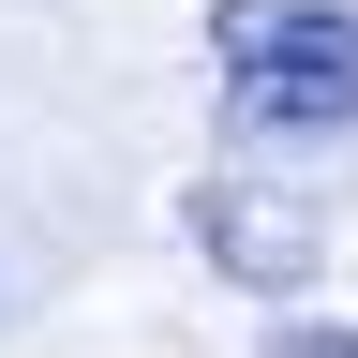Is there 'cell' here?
Wrapping results in <instances>:
<instances>
[{"mask_svg":"<svg viewBox=\"0 0 358 358\" xmlns=\"http://www.w3.org/2000/svg\"><path fill=\"white\" fill-rule=\"evenodd\" d=\"M209 75L239 134H343L358 120V0H209Z\"/></svg>","mask_w":358,"mask_h":358,"instance_id":"obj_1","label":"cell"},{"mask_svg":"<svg viewBox=\"0 0 358 358\" xmlns=\"http://www.w3.org/2000/svg\"><path fill=\"white\" fill-rule=\"evenodd\" d=\"M268 358H358V329H284Z\"/></svg>","mask_w":358,"mask_h":358,"instance_id":"obj_3","label":"cell"},{"mask_svg":"<svg viewBox=\"0 0 358 358\" xmlns=\"http://www.w3.org/2000/svg\"><path fill=\"white\" fill-rule=\"evenodd\" d=\"M194 224H209V254L239 268V284H313V224H284V209H254L239 179H209V194H194Z\"/></svg>","mask_w":358,"mask_h":358,"instance_id":"obj_2","label":"cell"}]
</instances>
